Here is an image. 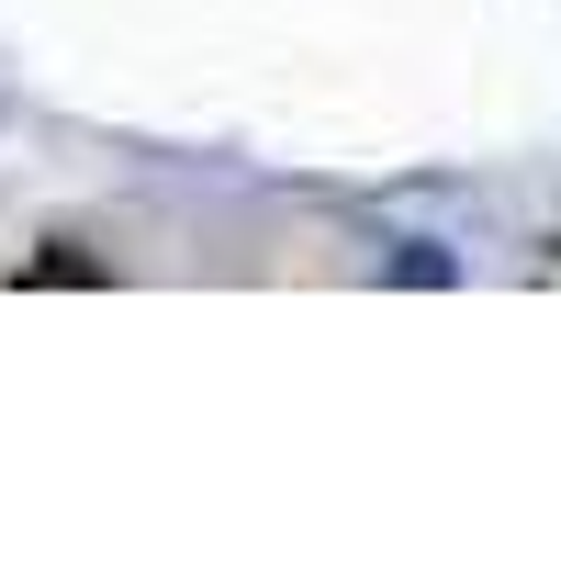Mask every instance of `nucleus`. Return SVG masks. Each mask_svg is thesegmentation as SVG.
Listing matches in <instances>:
<instances>
[{
    "label": "nucleus",
    "mask_w": 561,
    "mask_h": 561,
    "mask_svg": "<svg viewBox=\"0 0 561 561\" xmlns=\"http://www.w3.org/2000/svg\"><path fill=\"white\" fill-rule=\"evenodd\" d=\"M23 280H34V293H57V280H102V259H90V248H45V259H23Z\"/></svg>",
    "instance_id": "obj_1"
}]
</instances>
